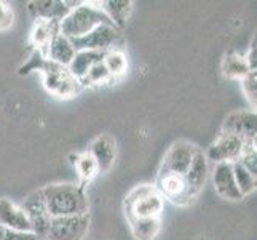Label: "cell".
Returning <instances> with one entry per match:
<instances>
[{"instance_id": "6da1fadb", "label": "cell", "mask_w": 257, "mask_h": 240, "mask_svg": "<svg viewBox=\"0 0 257 240\" xmlns=\"http://www.w3.org/2000/svg\"><path fill=\"white\" fill-rule=\"evenodd\" d=\"M51 218L72 216L88 213V197L85 188L74 183L50 184L42 189Z\"/></svg>"}, {"instance_id": "4fadbf2b", "label": "cell", "mask_w": 257, "mask_h": 240, "mask_svg": "<svg viewBox=\"0 0 257 240\" xmlns=\"http://www.w3.org/2000/svg\"><path fill=\"white\" fill-rule=\"evenodd\" d=\"M212 183L216 192L225 200H241L243 195L236 188L232 164H216L212 170Z\"/></svg>"}, {"instance_id": "f1b7e54d", "label": "cell", "mask_w": 257, "mask_h": 240, "mask_svg": "<svg viewBox=\"0 0 257 240\" xmlns=\"http://www.w3.org/2000/svg\"><path fill=\"white\" fill-rule=\"evenodd\" d=\"M13 24V10L5 2H0V31L10 29Z\"/></svg>"}, {"instance_id": "7c38bea8", "label": "cell", "mask_w": 257, "mask_h": 240, "mask_svg": "<svg viewBox=\"0 0 257 240\" xmlns=\"http://www.w3.org/2000/svg\"><path fill=\"white\" fill-rule=\"evenodd\" d=\"M255 120H257L255 112H249V111L233 112L225 119L222 125V133L238 136L244 141H252L255 139V127H257Z\"/></svg>"}, {"instance_id": "5bb4252c", "label": "cell", "mask_w": 257, "mask_h": 240, "mask_svg": "<svg viewBox=\"0 0 257 240\" xmlns=\"http://www.w3.org/2000/svg\"><path fill=\"white\" fill-rule=\"evenodd\" d=\"M208 173H209L208 158L200 149H197V152H195V155L192 158V164L189 167L187 173L184 175L185 181H187L189 194H190L192 199L197 197L198 192L203 189V186H205V183L208 180Z\"/></svg>"}, {"instance_id": "3957f363", "label": "cell", "mask_w": 257, "mask_h": 240, "mask_svg": "<svg viewBox=\"0 0 257 240\" xmlns=\"http://www.w3.org/2000/svg\"><path fill=\"white\" fill-rule=\"evenodd\" d=\"M163 210V197L154 186H139L133 189L125 200V213L128 218H160Z\"/></svg>"}, {"instance_id": "44dd1931", "label": "cell", "mask_w": 257, "mask_h": 240, "mask_svg": "<svg viewBox=\"0 0 257 240\" xmlns=\"http://www.w3.org/2000/svg\"><path fill=\"white\" fill-rule=\"evenodd\" d=\"M136 240H154L160 230V218H128Z\"/></svg>"}, {"instance_id": "5b68a950", "label": "cell", "mask_w": 257, "mask_h": 240, "mask_svg": "<svg viewBox=\"0 0 257 240\" xmlns=\"http://www.w3.org/2000/svg\"><path fill=\"white\" fill-rule=\"evenodd\" d=\"M20 207L23 208L26 218H28V221H29L32 234L37 235L39 240L45 238L47 232H48V227H50L51 215L48 211V207H47L45 197H43V194H42V189L31 192Z\"/></svg>"}, {"instance_id": "7402d4cb", "label": "cell", "mask_w": 257, "mask_h": 240, "mask_svg": "<svg viewBox=\"0 0 257 240\" xmlns=\"http://www.w3.org/2000/svg\"><path fill=\"white\" fill-rule=\"evenodd\" d=\"M222 69H224V74L230 78H244L251 72L249 67H247L246 59L240 55H233V53L227 55V58L224 59Z\"/></svg>"}, {"instance_id": "8992f818", "label": "cell", "mask_w": 257, "mask_h": 240, "mask_svg": "<svg viewBox=\"0 0 257 240\" xmlns=\"http://www.w3.org/2000/svg\"><path fill=\"white\" fill-rule=\"evenodd\" d=\"M42 70L45 74V87L51 93H55L61 98L74 96L78 92V88H80L78 80L64 66H59L56 63H51V61L45 59Z\"/></svg>"}, {"instance_id": "30bf717a", "label": "cell", "mask_w": 257, "mask_h": 240, "mask_svg": "<svg viewBox=\"0 0 257 240\" xmlns=\"http://www.w3.org/2000/svg\"><path fill=\"white\" fill-rule=\"evenodd\" d=\"M198 147H195L190 143L185 141H179L174 143L171 149L168 150L165 157V162L162 165L160 173H177V175H185L192 164V158L197 152Z\"/></svg>"}, {"instance_id": "484cf974", "label": "cell", "mask_w": 257, "mask_h": 240, "mask_svg": "<svg viewBox=\"0 0 257 240\" xmlns=\"http://www.w3.org/2000/svg\"><path fill=\"white\" fill-rule=\"evenodd\" d=\"M110 77L109 70L105 69L104 63L101 61V63L94 64L90 70H88V74L80 80V85H93V84H101L104 82V80H107Z\"/></svg>"}, {"instance_id": "d4e9b609", "label": "cell", "mask_w": 257, "mask_h": 240, "mask_svg": "<svg viewBox=\"0 0 257 240\" xmlns=\"http://www.w3.org/2000/svg\"><path fill=\"white\" fill-rule=\"evenodd\" d=\"M102 63L105 66V69L109 70V74L110 75H121L123 72L126 70V56L123 55L121 51H117V50H113V51H109V53H105L104 55V59H102Z\"/></svg>"}, {"instance_id": "f546056e", "label": "cell", "mask_w": 257, "mask_h": 240, "mask_svg": "<svg viewBox=\"0 0 257 240\" xmlns=\"http://www.w3.org/2000/svg\"><path fill=\"white\" fill-rule=\"evenodd\" d=\"M244 59H246L247 67H249L251 72H255V39H254V42H252L249 53H247V56H246Z\"/></svg>"}, {"instance_id": "603a6c76", "label": "cell", "mask_w": 257, "mask_h": 240, "mask_svg": "<svg viewBox=\"0 0 257 240\" xmlns=\"http://www.w3.org/2000/svg\"><path fill=\"white\" fill-rule=\"evenodd\" d=\"M232 170H233V178H235L236 188L243 197L255 191V176H252L249 172H247L240 162L232 164Z\"/></svg>"}, {"instance_id": "e0dca14e", "label": "cell", "mask_w": 257, "mask_h": 240, "mask_svg": "<svg viewBox=\"0 0 257 240\" xmlns=\"http://www.w3.org/2000/svg\"><path fill=\"white\" fill-rule=\"evenodd\" d=\"M75 50L72 47V43L67 37H64L63 34H58L55 39L50 42L48 50H47V55L51 61V63H56L59 66H64L69 67V64L72 63V59L75 56Z\"/></svg>"}, {"instance_id": "7a4b0ae2", "label": "cell", "mask_w": 257, "mask_h": 240, "mask_svg": "<svg viewBox=\"0 0 257 240\" xmlns=\"http://www.w3.org/2000/svg\"><path fill=\"white\" fill-rule=\"evenodd\" d=\"M102 24L113 26L101 8L93 7L86 2H80V5L70 10V13L61 21L59 34H63L67 39H78L90 34Z\"/></svg>"}, {"instance_id": "2e32d148", "label": "cell", "mask_w": 257, "mask_h": 240, "mask_svg": "<svg viewBox=\"0 0 257 240\" xmlns=\"http://www.w3.org/2000/svg\"><path fill=\"white\" fill-rule=\"evenodd\" d=\"M90 154L93 155L94 162L99 172H109L115 162V141L110 136H99L93 141Z\"/></svg>"}, {"instance_id": "d6986e66", "label": "cell", "mask_w": 257, "mask_h": 240, "mask_svg": "<svg viewBox=\"0 0 257 240\" xmlns=\"http://www.w3.org/2000/svg\"><path fill=\"white\" fill-rule=\"evenodd\" d=\"M104 55L105 53H101V51H77L72 63L67 67L69 72L78 80V84H80V80L88 74V70L104 59Z\"/></svg>"}, {"instance_id": "4316f807", "label": "cell", "mask_w": 257, "mask_h": 240, "mask_svg": "<svg viewBox=\"0 0 257 240\" xmlns=\"http://www.w3.org/2000/svg\"><path fill=\"white\" fill-rule=\"evenodd\" d=\"M241 80H243L241 87H243V92H244L246 98L249 100V103L252 106H255V96H257V85H255L257 84V77H255V72H249Z\"/></svg>"}, {"instance_id": "ac0fdd59", "label": "cell", "mask_w": 257, "mask_h": 240, "mask_svg": "<svg viewBox=\"0 0 257 240\" xmlns=\"http://www.w3.org/2000/svg\"><path fill=\"white\" fill-rule=\"evenodd\" d=\"M59 21H45L39 20L35 23V28L32 31V42L37 47V51H40L43 56L47 55V50L50 42L59 34Z\"/></svg>"}, {"instance_id": "277c9868", "label": "cell", "mask_w": 257, "mask_h": 240, "mask_svg": "<svg viewBox=\"0 0 257 240\" xmlns=\"http://www.w3.org/2000/svg\"><path fill=\"white\" fill-rule=\"evenodd\" d=\"M90 227V213L51 218L45 240H83Z\"/></svg>"}, {"instance_id": "83f0119b", "label": "cell", "mask_w": 257, "mask_h": 240, "mask_svg": "<svg viewBox=\"0 0 257 240\" xmlns=\"http://www.w3.org/2000/svg\"><path fill=\"white\" fill-rule=\"evenodd\" d=\"M0 240H39V238L32 232H20V230H13L0 226Z\"/></svg>"}, {"instance_id": "9c48e42d", "label": "cell", "mask_w": 257, "mask_h": 240, "mask_svg": "<svg viewBox=\"0 0 257 240\" xmlns=\"http://www.w3.org/2000/svg\"><path fill=\"white\" fill-rule=\"evenodd\" d=\"M157 191L160 192L162 197L177 203V205H187L193 200L189 194V186L184 175L160 173L158 175Z\"/></svg>"}, {"instance_id": "52a82bcc", "label": "cell", "mask_w": 257, "mask_h": 240, "mask_svg": "<svg viewBox=\"0 0 257 240\" xmlns=\"http://www.w3.org/2000/svg\"><path fill=\"white\" fill-rule=\"evenodd\" d=\"M120 29L115 26L102 24L90 34L78 39H69L75 51H101L105 53L120 39Z\"/></svg>"}, {"instance_id": "8fae6325", "label": "cell", "mask_w": 257, "mask_h": 240, "mask_svg": "<svg viewBox=\"0 0 257 240\" xmlns=\"http://www.w3.org/2000/svg\"><path fill=\"white\" fill-rule=\"evenodd\" d=\"M80 2H63V0H37L29 2V12L35 20L45 21H63Z\"/></svg>"}, {"instance_id": "cb8c5ba5", "label": "cell", "mask_w": 257, "mask_h": 240, "mask_svg": "<svg viewBox=\"0 0 257 240\" xmlns=\"http://www.w3.org/2000/svg\"><path fill=\"white\" fill-rule=\"evenodd\" d=\"M75 168L78 172V176H80L82 180V184L85 188L86 183H90L93 178L96 176V173L99 172L97 170V165L94 162V158L90 152H85L82 155H77V160H75Z\"/></svg>"}, {"instance_id": "9a60e30c", "label": "cell", "mask_w": 257, "mask_h": 240, "mask_svg": "<svg viewBox=\"0 0 257 240\" xmlns=\"http://www.w3.org/2000/svg\"><path fill=\"white\" fill-rule=\"evenodd\" d=\"M0 226L20 232H32L23 208L10 199H0Z\"/></svg>"}, {"instance_id": "ffe728a7", "label": "cell", "mask_w": 257, "mask_h": 240, "mask_svg": "<svg viewBox=\"0 0 257 240\" xmlns=\"http://www.w3.org/2000/svg\"><path fill=\"white\" fill-rule=\"evenodd\" d=\"M101 10L107 15L115 28L121 31L126 26L133 12V2L131 0H107V2H102Z\"/></svg>"}, {"instance_id": "ba28073f", "label": "cell", "mask_w": 257, "mask_h": 240, "mask_svg": "<svg viewBox=\"0 0 257 240\" xmlns=\"http://www.w3.org/2000/svg\"><path fill=\"white\" fill-rule=\"evenodd\" d=\"M244 149V139L220 133L217 141L211 144L208 149L206 158L212 160L214 164H235L241 157V152Z\"/></svg>"}]
</instances>
